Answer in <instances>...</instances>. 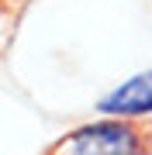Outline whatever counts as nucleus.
I'll return each mask as SVG.
<instances>
[{
    "label": "nucleus",
    "mask_w": 152,
    "mask_h": 155,
    "mask_svg": "<svg viewBox=\"0 0 152 155\" xmlns=\"http://www.w3.org/2000/svg\"><path fill=\"white\" fill-rule=\"evenodd\" d=\"M66 155H145V145L128 124L100 121L79 127L66 141Z\"/></svg>",
    "instance_id": "1"
},
{
    "label": "nucleus",
    "mask_w": 152,
    "mask_h": 155,
    "mask_svg": "<svg viewBox=\"0 0 152 155\" xmlns=\"http://www.w3.org/2000/svg\"><path fill=\"white\" fill-rule=\"evenodd\" d=\"M100 110L104 114H114V117L152 114V69L149 72H138L135 79H128V83H121L114 93H107L100 100Z\"/></svg>",
    "instance_id": "2"
},
{
    "label": "nucleus",
    "mask_w": 152,
    "mask_h": 155,
    "mask_svg": "<svg viewBox=\"0 0 152 155\" xmlns=\"http://www.w3.org/2000/svg\"><path fill=\"white\" fill-rule=\"evenodd\" d=\"M145 155H152V148H145Z\"/></svg>",
    "instance_id": "3"
}]
</instances>
